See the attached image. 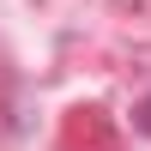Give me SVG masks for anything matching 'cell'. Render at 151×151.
Instances as JSON below:
<instances>
[{
    "mask_svg": "<svg viewBox=\"0 0 151 151\" xmlns=\"http://www.w3.org/2000/svg\"><path fill=\"white\" fill-rule=\"evenodd\" d=\"M139 133H151V97L139 103Z\"/></svg>",
    "mask_w": 151,
    "mask_h": 151,
    "instance_id": "1",
    "label": "cell"
}]
</instances>
